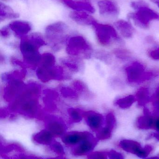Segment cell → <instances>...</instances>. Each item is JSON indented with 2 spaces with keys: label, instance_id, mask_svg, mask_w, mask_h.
Here are the masks:
<instances>
[{
  "label": "cell",
  "instance_id": "6da1fadb",
  "mask_svg": "<svg viewBox=\"0 0 159 159\" xmlns=\"http://www.w3.org/2000/svg\"><path fill=\"white\" fill-rule=\"evenodd\" d=\"M44 44L43 37L39 34L33 33L21 37V51L28 65L33 66L41 62L42 56L38 53V49Z\"/></svg>",
  "mask_w": 159,
  "mask_h": 159
},
{
  "label": "cell",
  "instance_id": "7a4b0ae2",
  "mask_svg": "<svg viewBox=\"0 0 159 159\" xmlns=\"http://www.w3.org/2000/svg\"><path fill=\"white\" fill-rule=\"evenodd\" d=\"M128 18L132 20L136 26L142 29H147L151 21L159 20V14L147 6L140 8L135 12L129 13Z\"/></svg>",
  "mask_w": 159,
  "mask_h": 159
},
{
  "label": "cell",
  "instance_id": "3957f363",
  "mask_svg": "<svg viewBox=\"0 0 159 159\" xmlns=\"http://www.w3.org/2000/svg\"><path fill=\"white\" fill-rule=\"evenodd\" d=\"M92 26L98 41L102 45H108L113 40L118 39L116 30L111 25L98 23L96 21Z\"/></svg>",
  "mask_w": 159,
  "mask_h": 159
},
{
  "label": "cell",
  "instance_id": "277c9868",
  "mask_svg": "<svg viewBox=\"0 0 159 159\" xmlns=\"http://www.w3.org/2000/svg\"><path fill=\"white\" fill-rule=\"evenodd\" d=\"M126 72L128 80L130 83H140L154 76L153 73L146 71L143 65L138 61H135L127 67Z\"/></svg>",
  "mask_w": 159,
  "mask_h": 159
},
{
  "label": "cell",
  "instance_id": "5b68a950",
  "mask_svg": "<svg viewBox=\"0 0 159 159\" xmlns=\"http://www.w3.org/2000/svg\"><path fill=\"white\" fill-rule=\"evenodd\" d=\"M69 28L63 21H58L49 25L45 29V34L51 41H61L65 39Z\"/></svg>",
  "mask_w": 159,
  "mask_h": 159
},
{
  "label": "cell",
  "instance_id": "8992f818",
  "mask_svg": "<svg viewBox=\"0 0 159 159\" xmlns=\"http://www.w3.org/2000/svg\"><path fill=\"white\" fill-rule=\"evenodd\" d=\"M27 153L21 145L16 143H7L1 139V157L3 159H17Z\"/></svg>",
  "mask_w": 159,
  "mask_h": 159
},
{
  "label": "cell",
  "instance_id": "52a82bcc",
  "mask_svg": "<svg viewBox=\"0 0 159 159\" xmlns=\"http://www.w3.org/2000/svg\"><path fill=\"white\" fill-rule=\"evenodd\" d=\"M99 140L91 134L88 138L80 142L79 143L71 148L72 155L76 157L87 156L92 152L96 146L98 145Z\"/></svg>",
  "mask_w": 159,
  "mask_h": 159
},
{
  "label": "cell",
  "instance_id": "ba28073f",
  "mask_svg": "<svg viewBox=\"0 0 159 159\" xmlns=\"http://www.w3.org/2000/svg\"><path fill=\"white\" fill-rule=\"evenodd\" d=\"M67 43V48L72 55L82 54L85 51L90 50L91 47L85 38L81 35H75L69 38Z\"/></svg>",
  "mask_w": 159,
  "mask_h": 159
},
{
  "label": "cell",
  "instance_id": "9c48e42d",
  "mask_svg": "<svg viewBox=\"0 0 159 159\" xmlns=\"http://www.w3.org/2000/svg\"><path fill=\"white\" fill-rule=\"evenodd\" d=\"M45 128L55 137H61L66 133L67 126L64 121L55 116L47 117L45 119Z\"/></svg>",
  "mask_w": 159,
  "mask_h": 159
},
{
  "label": "cell",
  "instance_id": "30bf717a",
  "mask_svg": "<svg viewBox=\"0 0 159 159\" xmlns=\"http://www.w3.org/2000/svg\"><path fill=\"white\" fill-rule=\"evenodd\" d=\"M84 118L87 126L93 131L97 133L103 128L105 119L100 113L93 111L84 112Z\"/></svg>",
  "mask_w": 159,
  "mask_h": 159
},
{
  "label": "cell",
  "instance_id": "8fae6325",
  "mask_svg": "<svg viewBox=\"0 0 159 159\" xmlns=\"http://www.w3.org/2000/svg\"><path fill=\"white\" fill-rule=\"evenodd\" d=\"M92 134L87 131H72L66 132L61 137L63 143L69 147H73Z\"/></svg>",
  "mask_w": 159,
  "mask_h": 159
},
{
  "label": "cell",
  "instance_id": "7c38bea8",
  "mask_svg": "<svg viewBox=\"0 0 159 159\" xmlns=\"http://www.w3.org/2000/svg\"><path fill=\"white\" fill-rule=\"evenodd\" d=\"M99 12L104 16H116L119 13V7L114 0H101L98 3Z\"/></svg>",
  "mask_w": 159,
  "mask_h": 159
},
{
  "label": "cell",
  "instance_id": "4fadbf2b",
  "mask_svg": "<svg viewBox=\"0 0 159 159\" xmlns=\"http://www.w3.org/2000/svg\"><path fill=\"white\" fill-rule=\"evenodd\" d=\"M70 18L79 25L89 26L97 20L88 13L85 11H73L69 14Z\"/></svg>",
  "mask_w": 159,
  "mask_h": 159
},
{
  "label": "cell",
  "instance_id": "5bb4252c",
  "mask_svg": "<svg viewBox=\"0 0 159 159\" xmlns=\"http://www.w3.org/2000/svg\"><path fill=\"white\" fill-rule=\"evenodd\" d=\"M8 26L16 35L21 37L26 36L32 29L30 23L25 20H14L10 22Z\"/></svg>",
  "mask_w": 159,
  "mask_h": 159
},
{
  "label": "cell",
  "instance_id": "9a60e30c",
  "mask_svg": "<svg viewBox=\"0 0 159 159\" xmlns=\"http://www.w3.org/2000/svg\"><path fill=\"white\" fill-rule=\"evenodd\" d=\"M63 2L69 8L74 11H85L90 14H93L95 12V9L94 7L87 2L76 1L74 0H62Z\"/></svg>",
  "mask_w": 159,
  "mask_h": 159
},
{
  "label": "cell",
  "instance_id": "2e32d148",
  "mask_svg": "<svg viewBox=\"0 0 159 159\" xmlns=\"http://www.w3.org/2000/svg\"><path fill=\"white\" fill-rule=\"evenodd\" d=\"M119 146L124 151L135 155L138 157L143 148L139 142L128 139L120 141Z\"/></svg>",
  "mask_w": 159,
  "mask_h": 159
},
{
  "label": "cell",
  "instance_id": "e0dca14e",
  "mask_svg": "<svg viewBox=\"0 0 159 159\" xmlns=\"http://www.w3.org/2000/svg\"><path fill=\"white\" fill-rule=\"evenodd\" d=\"M144 115L137 119L136 126L141 129L148 130L155 128V120L147 109H145Z\"/></svg>",
  "mask_w": 159,
  "mask_h": 159
},
{
  "label": "cell",
  "instance_id": "ac0fdd59",
  "mask_svg": "<svg viewBox=\"0 0 159 159\" xmlns=\"http://www.w3.org/2000/svg\"><path fill=\"white\" fill-rule=\"evenodd\" d=\"M55 136L48 130L43 129L33 135V141L37 144L49 146L55 141Z\"/></svg>",
  "mask_w": 159,
  "mask_h": 159
},
{
  "label": "cell",
  "instance_id": "d6986e66",
  "mask_svg": "<svg viewBox=\"0 0 159 159\" xmlns=\"http://www.w3.org/2000/svg\"><path fill=\"white\" fill-rule=\"evenodd\" d=\"M116 29L123 37L130 38L134 34V29L129 21L124 20H119L115 23Z\"/></svg>",
  "mask_w": 159,
  "mask_h": 159
},
{
  "label": "cell",
  "instance_id": "ffe728a7",
  "mask_svg": "<svg viewBox=\"0 0 159 159\" xmlns=\"http://www.w3.org/2000/svg\"><path fill=\"white\" fill-rule=\"evenodd\" d=\"M19 14L16 13L9 6L1 2L0 3V20L1 21L7 19L17 18Z\"/></svg>",
  "mask_w": 159,
  "mask_h": 159
},
{
  "label": "cell",
  "instance_id": "44dd1931",
  "mask_svg": "<svg viewBox=\"0 0 159 159\" xmlns=\"http://www.w3.org/2000/svg\"><path fill=\"white\" fill-rule=\"evenodd\" d=\"M135 96L138 104L141 106L146 105L152 101V97L150 96L149 90L146 88H140L136 92Z\"/></svg>",
  "mask_w": 159,
  "mask_h": 159
},
{
  "label": "cell",
  "instance_id": "7402d4cb",
  "mask_svg": "<svg viewBox=\"0 0 159 159\" xmlns=\"http://www.w3.org/2000/svg\"><path fill=\"white\" fill-rule=\"evenodd\" d=\"M136 101L135 96L129 95L117 100L115 104L122 109H127L129 108Z\"/></svg>",
  "mask_w": 159,
  "mask_h": 159
},
{
  "label": "cell",
  "instance_id": "603a6c76",
  "mask_svg": "<svg viewBox=\"0 0 159 159\" xmlns=\"http://www.w3.org/2000/svg\"><path fill=\"white\" fill-rule=\"evenodd\" d=\"M84 111L78 108H72L69 109V117L72 123H78L84 118Z\"/></svg>",
  "mask_w": 159,
  "mask_h": 159
},
{
  "label": "cell",
  "instance_id": "cb8c5ba5",
  "mask_svg": "<svg viewBox=\"0 0 159 159\" xmlns=\"http://www.w3.org/2000/svg\"><path fill=\"white\" fill-rule=\"evenodd\" d=\"M113 131L112 130L105 126L96 133V138L99 141L108 140L112 136Z\"/></svg>",
  "mask_w": 159,
  "mask_h": 159
},
{
  "label": "cell",
  "instance_id": "d4e9b609",
  "mask_svg": "<svg viewBox=\"0 0 159 159\" xmlns=\"http://www.w3.org/2000/svg\"><path fill=\"white\" fill-rule=\"evenodd\" d=\"M49 147L50 150L58 156H65V152L64 148L59 142L55 140Z\"/></svg>",
  "mask_w": 159,
  "mask_h": 159
},
{
  "label": "cell",
  "instance_id": "484cf974",
  "mask_svg": "<svg viewBox=\"0 0 159 159\" xmlns=\"http://www.w3.org/2000/svg\"><path fill=\"white\" fill-rule=\"evenodd\" d=\"M105 127L114 130L116 125V120L115 115L112 112H110L106 115L105 118Z\"/></svg>",
  "mask_w": 159,
  "mask_h": 159
},
{
  "label": "cell",
  "instance_id": "4316f807",
  "mask_svg": "<svg viewBox=\"0 0 159 159\" xmlns=\"http://www.w3.org/2000/svg\"><path fill=\"white\" fill-rule=\"evenodd\" d=\"M116 57L122 60H127L131 56L130 52L127 49L123 48H117L114 51Z\"/></svg>",
  "mask_w": 159,
  "mask_h": 159
},
{
  "label": "cell",
  "instance_id": "83f0119b",
  "mask_svg": "<svg viewBox=\"0 0 159 159\" xmlns=\"http://www.w3.org/2000/svg\"><path fill=\"white\" fill-rule=\"evenodd\" d=\"M87 159H108L106 152L92 151L87 156Z\"/></svg>",
  "mask_w": 159,
  "mask_h": 159
},
{
  "label": "cell",
  "instance_id": "f1b7e54d",
  "mask_svg": "<svg viewBox=\"0 0 159 159\" xmlns=\"http://www.w3.org/2000/svg\"><path fill=\"white\" fill-rule=\"evenodd\" d=\"M108 159H124V157L121 153L114 149L106 152Z\"/></svg>",
  "mask_w": 159,
  "mask_h": 159
},
{
  "label": "cell",
  "instance_id": "f546056e",
  "mask_svg": "<svg viewBox=\"0 0 159 159\" xmlns=\"http://www.w3.org/2000/svg\"><path fill=\"white\" fill-rule=\"evenodd\" d=\"M131 6L133 9L137 11L142 7L148 6V5L145 1L139 0V1H133L131 3Z\"/></svg>",
  "mask_w": 159,
  "mask_h": 159
},
{
  "label": "cell",
  "instance_id": "4dcf8cb0",
  "mask_svg": "<svg viewBox=\"0 0 159 159\" xmlns=\"http://www.w3.org/2000/svg\"><path fill=\"white\" fill-rule=\"evenodd\" d=\"M152 104L154 112L157 114H159V97L155 96L154 95L152 96Z\"/></svg>",
  "mask_w": 159,
  "mask_h": 159
},
{
  "label": "cell",
  "instance_id": "1f68e13d",
  "mask_svg": "<svg viewBox=\"0 0 159 159\" xmlns=\"http://www.w3.org/2000/svg\"><path fill=\"white\" fill-rule=\"evenodd\" d=\"M9 27L7 26H4L1 29V35L2 37L5 38L7 37L10 35V32H9Z\"/></svg>",
  "mask_w": 159,
  "mask_h": 159
},
{
  "label": "cell",
  "instance_id": "d6a6232c",
  "mask_svg": "<svg viewBox=\"0 0 159 159\" xmlns=\"http://www.w3.org/2000/svg\"><path fill=\"white\" fill-rule=\"evenodd\" d=\"M149 55L153 59L159 60V48L151 51L149 53Z\"/></svg>",
  "mask_w": 159,
  "mask_h": 159
},
{
  "label": "cell",
  "instance_id": "836d02e7",
  "mask_svg": "<svg viewBox=\"0 0 159 159\" xmlns=\"http://www.w3.org/2000/svg\"><path fill=\"white\" fill-rule=\"evenodd\" d=\"M41 159H69L68 158L65 157V156H58L56 157H53Z\"/></svg>",
  "mask_w": 159,
  "mask_h": 159
},
{
  "label": "cell",
  "instance_id": "e575fe53",
  "mask_svg": "<svg viewBox=\"0 0 159 159\" xmlns=\"http://www.w3.org/2000/svg\"><path fill=\"white\" fill-rule=\"evenodd\" d=\"M155 128L157 130V132L159 133V116L155 120Z\"/></svg>",
  "mask_w": 159,
  "mask_h": 159
},
{
  "label": "cell",
  "instance_id": "d590c367",
  "mask_svg": "<svg viewBox=\"0 0 159 159\" xmlns=\"http://www.w3.org/2000/svg\"><path fill=\"white\" fill-rule=\"evenodd\" d=\"M150 1L155 4L157 5L159 8V0H150Z\"/></svg>",
  "mask_w": 159,
  "mask_h": 159
},
{
  "label": "cell",
  "instance_id": "8d00e7d4",
  "mask_svg": "<svg viewBox=\"0 0 159 159\" xmlns=\"http://www.w3.org/2000/svg\"><path fill=\"white\" fill-rule=\"evenodd\" d=\"M146 159H159V156H154V157L147 158Z\"/></svg>",
  "mask_w": 159,
  "mask_h": 159
}]
</instances>
